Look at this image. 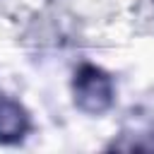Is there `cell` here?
I'll list each match as a JSON object with an SVG mask.
<instances>
[{
    "mask_svg": "<svg viewBox=\"0 0 154 154\" xmlns=\"http://www.w3.org/2000/svg\"><path fill=\"white\" fill-rule=\"evenodd\" d=\"M75 103L84 113H103L113 103V82L111 77L94 67L82 65L75 75Z\"/></svg>",
    "mask_w": 154,
    "mask_h": 154,
    "instance_id": "6da1fadb",
    "label": "cell"
},
{
    "mask_svg": "<svg viewBox=\"0 0 154 154\" xmlns=\"http://www.w3.org/2000/svg\"><path fill=\"white\" fill-rule=\"evenodd\" d=\"M26 130H29L26 111L12 99H0V142L5 144L19 142Z\"/></svg>",
    "mask_w": 154,
    "mask_h": 154,
    "instance_id": "7a4b0ae2",
    "label": "cell"
}]
</instances>
